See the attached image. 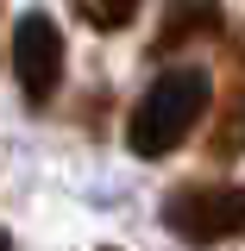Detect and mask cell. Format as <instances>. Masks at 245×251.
I'll return each instance as SVG.
<instances>
[{"mask_svg": "<svg viewBox=\"0 0 245 251\" xmlns=\"http://www.w3.org/2000/svg\"><path fill=\"white\" fill-rule=\"evenodd\" d=\"M0 251H13V239H6V232H0Z\"/></svg>", "mask_w": 245, "mask_h": 251, "instance_id": "cell-7", "label": "cell"}, {"mask_svg": "<svg viewBox=\"0 0 245 251\" xmlns=\"http://www.w3.org/2000/svg\"><path fill=\"white\" fill-rule=\"evenodd\" d=\"M245 151V88L220 107V120H214V132H208V157H220V163H233V157Z\"/></svg>", "mask_w": 245, "mask_h": 251, "instance_id": "cell-5", "label": "cell"}, {"mask_svg": "<svg viewBox=\"0 0 245 251\" xmlns=\"http://www.w3.org/2000/svg\"><path fill=\"white\" fill-rule=\"evenodd\" d=\"M201 113H208V69L176 63V69H163L151 88H145V100L132 107V120H126V145H132V157L157 163V157H170L189 132H195Z\"/></svg>", "mask_w": 245, "mask_h": 251, "instance_id": "cell-1", "label": "cell"}, {"mask_svg": "<svg viewBox=\"0 0 245 251\" xmlns=\"http://www.w3.org/2000/svg\"><path fill=\"white\" fill-rule=\"evenodd\" d=\"M138 6H145V0H76V19L94 25V31H126L138 19Z\"/></svg>", "mask_w": 245, "mask_h": 251, "instance_id": "cell-6", "label": "cell"}, {"mask_svg": "<svg viewBox=\"0 0 245 251\" xmlns=\"http://www.w3.org/2000/svg\"><path fill=\"white\" fill-rule=\"evenodd\" d=\"M220 31V0H170L163 6V25L151 38V57H170L183 44H208Z\"/></svg>", "mask_w": 245, "mask_h": 251, "instance_id": "cell-4", "label": "cell"}, {"mask_svg": "<svg viewBox=\"0 0 245 251\" xmlns=\"http://www.w3.org/2000/svg\"><path fill=\"white\" fill-rule=\"evenodd\" d=\"M163 226L189 239V245H220L245 232V188H220V182H183L163 195Z\"/></svg>", "mask_w": 245, "mask_h": 251, "instance_id": "cell-2", "label": "cell"}, {"mask_svg": "<svg viewBox=\"0 0 245 251\" xmlns=\"http://www.w3.org/2000/svg\"><path fill=\"white\" fill-rule=\"evenodd\" d=\"M13 75H19L31 107H44L57 94V82H63V31H57L51 13H26L13 25Z\"/></svg>", "mask_w": 245, "mask_h": 251, "instance_id": "cell-3", "label": "cell"}, {"mask_svg": "<svg viewBox=\"0 0 245 251\" xmlns=\"http://www.w3.org/2000/svg\"><path fill=\"white\" fill-rule=\"evenodd\" d=\"M107 251H113V245H107Z\"/></svg>", "mask_w": 245, "mask_h": 251, "instance_id": "cell-8", "label": "cell"}]
</instances>
